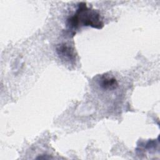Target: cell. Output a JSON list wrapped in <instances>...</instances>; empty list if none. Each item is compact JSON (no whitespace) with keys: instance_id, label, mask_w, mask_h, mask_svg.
I'll return each mask as SVG.
<instances>
[{"instance_id":"obj_1","label":"cell","mask_w":160,"mask_h":160,"mask_svg":"<svg viewBox=\"0 0 160 160\" xmlns=\"http://www.w3.org/2000/svg\"><path fill=\"white\" fill-rule=\"evenodd\" d=\"M81 24L97 29H101L103 27L99 14L94 9L88 8L84 2L79 4L76 13L68 18L67 22L68 26L72 29H77Z\"/></svg>"},{"instance_id":"obj_2","label":"cell","mask_w":160,"mask_h":160,"mask_svg":"<svg viewBox=\"0 0 160 160\" xmlns=\"http://www.w3.org/2000/svg\"><path fill=\"white\" fill-rule=\"evenodd\" d=\"M56 52L58 56L64 60L74 61L75 60V53L73 48L66 44H61L57 46Z\"/></svg>"},{"instance_id":"obj_3","label":"cell","mask_w":160,"mask_h":160,"mask_svg":"<svg viewBox=\"0 0 160 160\" xmlns=\"http://www.w3.org/2000/svg\"><path fill=\"white\" fill-rule=\"evenodd\" d=\"M118 82L116 78L113 77H102L100 81V86L106 90H112L117 88Z\"/></svg>"}]
</instances>
